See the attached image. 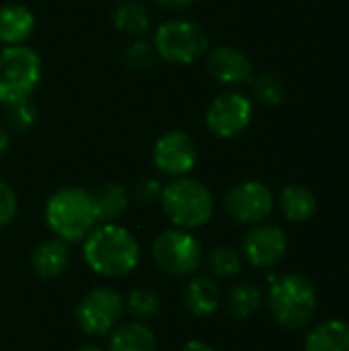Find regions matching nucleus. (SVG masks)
I'll return each mask as SVG.
<instances>
[{"mask_svg":"<svg viewBox=\"0 0 349 351\" xmlns=\"http://www.w3.org/2000/svg\"><path fill=\"white\" fill-rule=\"evenodd\" d=\"M82 255L95 274L123 278L136 269L140 261V245L128 228L107 222L95 226L84 237Z\"/></svg>","mask_w":349,"mask_h":351,"instance_id":"nucleus-1","label":"nucleus"},{"mask_svg":"<svg viewBox=\"0 0 349 351\" xmlns=\"http://www.w3.org/2000/svg\"><path fill=\"white\" fill-rule=\"evenodd\" d=\"M269 280L272 286L267 292V304L274 319L290 331L304 329L313 321L319 304V294L313 280L302 274H284Z\"/></svg>","mask_w":349,"mask_h":351,"instance_id":"nucleus-2","label":"nucleus"},{"mask_svg":"<svg viewBox=\"0 0 349 351\" xmlns=\"http://www.w3.org/2000/svg\"><path fill=\"white\" fill-rule=\"evenodd\" d=\"M47 228L66 243L84 241L97 226L93 195L82 187H62L45 204Z\"/></svg>","mask_w":349,"mask_h":351,"instance_id":"nucleus-3","label":"nucleus"},{"mask_svg":"<svg viewBox=\"0 0 349 351\" xmlns=\"http://www.w3.org/2000/svg\"><path fill=\"white\" fill-rule=\"evenodd\" d=\"M160 204L167 218L183 230L204 226L214 214L212 191L189 177H177L169 185H163Z\"/></svg>","mask_w":349,"mask_h":351,"instance_id":"nucleus-4","label":"nucleus"},{"mask_svg":"<svg viewBox=\"0 0 349 351\" xmlns=\"http://www.w3.org/2000/svg\"><path fill=\"white\" fill-rule=\"evenodd\" d=\"M154 51L160 60L177 66L197 62L210 49V39L204 27L195 21L175 19L163 23L152 37Z\"/></svg>","mask_w":349,"mask_h":351,"instance_id":"nucleus-5","label":"nucleus"},{"mask_svg":"<svg viewBox=\"0 0 349 351\" xmlns=\"http://www.w3.org/2000/svg\"><path fill=\"white\" fill-rule=\"evenodd\" d=\"M41 80V58L27 45H6L0 51V103L25 101Z\"/></svg>","mask_w":349,"mask_h":351,"instance_id":"nucleus-6","label":"nucleus"},{"mask_svg":"<svg viewBox=\"0 0 349 351\" xmlns=\"http://www.w3.org/2000/svg\"><path fill=\"white\" fill-rule=\"evenodd\" d=\"M202 255L200 241L183 228L165 230L152 243L154 263L171 276H191L202 265Z\"/></svg>","mask_w":349,"mask_h":351,"instance_id":"nucleus-7","label":"nucleus"},{"mask_svg":"<svg viewBox=\"0 0 349 351\" xmlns=\"http://www.w3.org/2000/svg\"><path fill=\"white\" fill-rule=\"evenodd\" d=\"M123 298L111 288L91 290L76 306V323L88 337H103L117 327L123 315Z\"/></svg>","mask_w":349,"mask_h":351,"instance_id":"nucleus-8","label":"nucleus"},{"mask_svg":"<svg viewBox=\"0 0 349 351\" xmlns=\"http://www.w3.org/2000/svg\"><path fill=\"white\" fill-rule=\"evenodd\" d=\"M253 117V103L243 93H224L218 95L206 111L208 130L222 140H232L241 136Z\"/></svg>","mask_w":349,"mask_h":351,"instance_id":"nucleus-9","label":"nucleus"},{"mask_svg":"<svg viewBox=\"0 0 349 351\" xmlns=\"http://www.w3.org/2000/svg\"><path fill=\"white\" fill-rule=\"evenodd\" d=\"M274 210V195L261 181L237 183L224 195V212L239 224H259Z\"/></svg>","mask_w":349,"mask_h":351,"instance_id":"nucleus-10","label":"nucleus"},{"mask_svg":"<svg viewBox=\"0 0 349 351\" xmlns=\"http://www.w3.org/2000/svg\"><path fill=\"white\" fill-rule=\"evenodd\" d=\"M152 162L167 177H185L197 165V146L185 132H167L152 148Z\"/></svg>","mask_w":349,"mask_h":351,"instance_id":"nucleus-11","label":"nucleus"},{"mask_svg":"<svg viewBox=\"0 0 349 351\" xmlns=\"http://www.w3.org/2000/svg\"><path fill=\"white\" fill-rule=\"evenodd\" d=\"M288 253V237L280 226L257 224L243 241V255L253 267H276Z\"/></svg>","mask_w":349,"mask_h":351,"instance_id":"nucleus-12","label":"nucleus"},{"mask_svg":"<svg viewBox=\"0 0 349 351\" xmlns=\"http://www.w3.org/2000/svg\"><path fill=\"white\" fill-rule=\"evenodd\" d=\"M206 70L216 82L224 86H239L253 80L251 60L232 45H220L210 49L206 58Z\"/></svg>","mask_w":349,"mask_h":351,"instance_id":"nucleus-13","label":"nucleus"},{"mask_svg":"<svg viewBox=\"0 0 349 351\" xmlns=\"http://www.w3.org/2000/svg\"><path fill=\"white\" fill-rule=\"evenodd\" d=\"M35 31V14L25 4L8 2L0 6V43L21 45Z\"/></svg>","mask_w":349,"mask_h":351,"instance_id":"nucleus-14","label":"nucleus"},{"mask_svg":"<svg viewBox=\"0 0 349 351\" xmlns=\"http://www.w3.org/2000/svg\"><path fill=\"white\" fill-rule=\"evenodd\" d=\"M68 263H70L68 243L58 237L41 243L31 255V267H33L35 276H39L41 280L60 278L66 271Z\"/></svg>","mask_w":349,"mask_h":351,"instance_id":"nucleus-15","label":"nucleus"},{"mask_svg":"<svg viewBox=\"0 0 349 351\" xmlns=\"http://www.w3.org/2000/svg\"><path fill=\"white\" fill-rule=\"evenodd\" d=\"M304 351H349V323L327 319L315 325L304 339Z\"/></svg>","mask_w":349,"mask_h":351,"instance_id":"nucleus-16","label":"nucleus"},{"mask_svg":"<svg viewBox=\"0 0 349 351\" xmlns=\"http://www.w3.org/2000/svg\"><path fill=\"white\" fill-rule=\"evenodd\" d=\"M183 302H185V308L197 319L214 315L220 306L218 284L208 276H195L185 288Z\"/></svg>","mask_w":349,"mask_h":351,"instance_id":"nucleus-17","label":"nucleus"},{"mask_svg":"<svg viewBox=\"0 0 349 351\" xmlns=\"http://www.w3.org/2000/svg\"><path fill=\"white\" fill-rule=\"evenodd\" d=\"M91 195H93V204L97 212V222L101 224L115 222L117 218L125 214L130 206V193L119 183H103Z\"/></svg>","mask_w":349,"mask_h":351,"instance_id":"nucleus-18","label":"nucleus"},{"mask_svg":"<svg viewBox=\"0 0 349 351\" xmlns=\"http://www.w3.org/2000/svg\"><path fill=\"white\" fill-rule=\"evenodd\" d=\"M113 27L134 39L144 37L150 31V12L138 0H121L111 12Z\"/></svg>","mask_w":349,"mask_h":351,"instance_id":"nucleus-19","label":"nucleus"},{"mask_svg":"<svg viewBox=\"0 0 349 351\" xmlns=\"http://www.w3.org/2000/svg\"><path fill=\"white\" fill-rule=\"evenodd\" d=\"M156 337L150 327L140 321H130L111 331L109 351H154Z\"/></svg>","mask_w":349,"mask_h":351,"instance_id":"nucleus-20","label":"nucleus"},{"mask_svg":"<svg viewBox=\"0 0 349 351\" xmlns=\"http://www.w3.org/2000/svg\"><path fill=\"white\" fill-rule=\"evenodd\" d=\"M280 210L290 222H306L317 214V197L304 185H286L280 193Z\"/></svg>","mask_w":349,"mask_h":351,"instance_id":"nucleus-21","label":"nucleus"},{"mask_svg":"<svg viewBox=\"0 0 349 351\" xmlns=\"http://www.w3.org/2000/svg\"><path fill=\"white\" fill-rule=\"evenodd\" d=\"M261 302H263L261 288L255 282H241L230 290L228 300H226V308L234 319L245 321L259 311Z\"/></svg>","mask_w":349,"mask_h":351,"instance_id":"nucleus-22","label":"nucleus"},{"mask_svg":"<svg viewBox=\"0 0 349 351\" xmlns=\"http://www.w3.org/2000/svg\"><path fill=\"white\" fill-rule=\"evenodd\" d=\"M208 269L216 278H234L243 269V255L228 245L216 247L208 255Z\"/></svg>","mask_w":349,"mask_h":351,"instance_id":"nucleus-23","label":"nucleus"},{"mask_svg":"<svg viewBox=\"0 0 349 351\" xmlns=\"http://www.w3.org/2000/svg\"><path fill=\"white\" fill-rule=\"evenodd\" d=\"M128 313L138 319V321H144V319H150L154 317L158 311H160V298L154 290L150 288H138V290H132L128 294V300L123 302Z\"/></svg>","mask_w":349,"mask_h":351,"instance_id":"nucleus-24","label":"nucleus"},{"mask_svg":"<svg viewBox=\"0 0 349 351\" xmlns=\"http://www.w3.org/2000/svg\"><path fill=\"white\" fill-rule=\"evenodd\" d=\"M253 95L259 103L276 107L284 101L286 97V84L278 74H261L253 80Z\"/></svg>","mask_w":349,"mask_h":351,"instance_id":"nucleus-25","label":"nucleus"},{"mask_svg":"<svg viewBox=\"0 0 349 351\" xmlns=\"http://www.w3.org/2000/svg\"><path fill=\"white\" fill-rule=\"evenodd\" d=\"M154 58H156L154 45L150 41H146L144 37H140L134 43H130L125 53H123V62L132 70H146V68H150L154 64Z\"/></svg>","mask_w":349,"mask_h":351,"instance_id":"nucleus-26","label":"nucleus"},{"mask_svg":"<svg viewBox=\"0 0 349 351\" xmlns=\"http://www.w3.org/2000/svg\"><path fill=\"white\" fill-rule=\"evenodd\" d=\"M6 117H8V123L16 130V132H27L35 125L37 121V107L25 99V101H16V103H10L6 105Z\"/></svg>","mask_w":349,"mask_h":351,"instance_id":"nucleus-27","label":"nucleus"},{"mask_svg":"<svg viewBox=\"0 0 349 351\" xmlns=\"http://www.w3.org/2000/svg\"><path fill=\"white\" fill-rule=\"evenodd\" d=\"M19 212V202L8 183L0 179V228L8 226Z\"/></svg>","mask_w":349,"mask_h":351,"instance_id":"nucleus-28","label":"nucleus"},{"mask_svg":"<svg viewBox=\"0 0 349 351\" xmlns=\"http://www.w3.org/2000/svg\"><path fill=\"white\" fill-rule=\"evenodd\" d=\"M163 193V185L156 179H142L136 187V197L142 202H152V199H160Z\"/></svg>","mask_w":349,"mask_h":351,"instance_id":"nucleus-29","label":"nucleus"},{"mask_svg":"<svg viewBox=\"0 0 349 351\" xmlns=\"http://www.w3.org/2000/svg\"><path fill=\"white\" fill-rule=\"evenodd\" d=\"M156 4L165 6V8H173V10H179V8H187L193 4V0H154Z\"/></svg>","mask_w":349,"mask_h":351,"instance_id":"nucleus-30","label":"nucleus"},{"mask_svg":"<svg viewBox=\"0 0 349 351\" xmlns=\"http://www.w3.org/2000/svg\"><path fill=\"white\" fill-rule=\"evenodd\" d=\"M181 351H216L212 346H208L206 341H200V339H191L183 346Z\"/></svg>","mask_w":349,"mask_h":351,"instance_id":"nucleus-31","label":"nucleus"},{"mask_svg":"<svg viewBox=\"0 0 349 351\" xmlns=\"http://www.w3.org/2000/svg\"><path fill=\"white\" fill-rule=\"evenodd\" d=\"M8 146H10V134H8V130L0 123V156L8 150Z\"/></svg>","mask_w":349,"mask_h":351,"instance_id":"nucleus-32","label":"nucleus"},{"mask_svg":"<svg viewBox=\"0 0 349 351\" xmlns=\"http://www.w3.org/2000/svg\"><path fill=\"white\" fill-rule=\"evenodd\" d=\"M76 351H103L101 348H97V346H82V348H78Z\"/></svg>","mask_w":349,"mask_h":351,"instance_id":"nucleus-33","label":"nucleus"}]
</instances>
